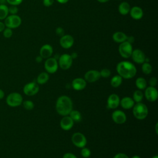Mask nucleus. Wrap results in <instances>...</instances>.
<instances>
[{
	"mask_svg": "<svg viewBox=\"0 0 158 158\" xmlns=\"http://www.w3.org/2000/svg\"><path fill=\"white\" fill-rule=\"evenodd\" d=\"M117 72L122 78L130 79L136 73V69L133 64L128 61H121L117 65Z\"/></svg>",
	"mask_w": 158,
	"mask_h": 158,
	"instance_id": "f257e3e1",
	"label": "nucleus"
},
{
	"mask_svg": "<svg viewBox=\"0 0 158 158\" xmlns=\"http://www.w3.org/2000/svg\"><path fill=\"white\" fill-rule=\"evenodd\" d=\"M57 112L62 116L69 115L73 109V103L71 99L65 95L58 98L56 104Z\"/></svg>",
	"mask_w": 158,
	"mask_h": 158,
	"instance_id": "f03ea898",
	"label": "nucleus"
},
{
	"mask_svg": "<svg viewBox=\"0 0 158 158\" xmlns=\"http://www.w3.org/2000/svg\"><path fill=\"white\" fill-rule=\"evenodd\" d=\"M133 107V115L137 119L143 120L148 116V109L144 103L138 102Z\"/></svg>",
	"mask_w": 158,
	"mask_h": 158,
	"instance_id": "7ed1b4c3",
	"label": "nucleus"
},
{
	"mask_svg": "<svg viewBox=\"0 0 158 158\" xmlns=\"http://www.w3.org/2000/svg\"><path fill=\"white\" fill-rule=\"evenodd\" d=\"M23 98L22 95L16 92L10 93L6 98L7 104L12 107H18L22 104Z\"/></svg>",
	"mask_w": 158,
	"mask_h": 158,
	"instance_id": "20e7f679",
	"label": "nucleus"
},
{
	"mask_svg": "<svg viewBox=\"0 0 158 158\" xmlns=\"http://www.w3.org/2000/svg\"><path fill=\"white\" fill-rule=\"evenodd\" d=\"M22 23L21 18L17 15H9L4 19L5 26L13 29L19 27Z\"/></svg>",
	"mask_w": 158,
	"mask_h": 158,
	"instance_id": "39448f33",
	"label": "nucleus"
},
{
	"mask_svg": "<svg viewBox=\"0 0 158 158\" xmlns=\"http://www.w3.org/2000/svg\"><path fill=\"white\" fill-rule=\"evenodd\" d=\"M132 51L133 48L131 44L127 41L121 43L118 46V52L123 58L127 59L131 57Z\"/></svg>",
	"mask_w": 158,
	"mask_h": 158,
	"instance_id": "423d86ee",
	"label": "nucleus"
},
{
	"mask_svg": "<svg viewBox=\"0 0 158 158\" xmlns=\"http://www.w3.org/2000/svg\"><path fill=\"white\" fill-rule=\"evenodd\" d=\"M72 142L77 148H82L86 146L87 141L85 136L83 133L77 132L73 134L72 136Z\"/></svg>",
	"mask_w": 158,
	"mask_h": 158,
	"instance_id": "0eeeda50",
	"label": "nucleus"
},
{
	"mask_svg": "<svg viewBox=\"0 0 158 158\" xmlns=\"http://www.w3.org/2000/svg\"><path fill=\"white\" fill-rule=\"evenodd\" d=\"M73 62V59L71 56L68 54H64L59 57L58 65L63 70L69 69Z\"/></svg>",
	"mask_w": 158,
	"mask_h": 158,
	"instance_id": "6e6552de",
	"label": "nucleus"
},
{
	"mask_svg": "<svg viewBox=\"0 0 158 158\" xmlns=\"http://www.w3.org/2000/svg\"><path fill=\"white\" fill-rule=\"evenodd\" d=\"M58 62L55 57H49L44 63V68L48 73H54L58 69Z\"/></svg>",
	"mask_w": 158,
	"mask_h": 158,
	"instance_id": "1a4fd4ad",
	"label": "nucleus"
},
{
	"mask_svg": "<svg viewBox=\"0 0 158 158\" xmlns=\"http://www.w3.org/2000/svg\"><path fill=\"white\" fill-rule=\"evenodd\" d=\"M39 86L35 82H30L26 84L23 88V91L25 94L31 96L35 95L39 91Z\"/></svg>",
	"mask_w": 158,
	"mask_h": 158,
	"instance_id": "9d476101",
	"label": "nucleus"
},
{
	"mask_svg": "<svg viewBox=\"0 0 158 158\" xmlns=\"http://www.w3.org/2000/svg\"><path fill=\"white\" fill-rule=\"evenodd\" d=\"M144 91V96L146 99L149 102H154L157 100L158 97L157 90L155 87L149 86L146 87Z\"/></svg>",
	"mask_w": 158,
	"mask_h": 158,
	"instance_id": "9b49d317",
	"label": "nucleus"
},
{
	"mask_svg": "<svg viewBox=\"0 0 158 158\" xmlns=\"http://www.w3.org/2000/svg\"><path fill=\"white\" fill-rule=\"evenodd\" d=\"M112 118L115 123L117 124H122L126 122L127 116L123 111L116 110L112 112Z\"/></svg>",
	"mask_w": 158,
	"mask_h": 158,
	"instance_id": "f8f14e48",
	"label": "nucleus"
},
{
	"mask_svg": "<svg viewBox=\"0 0 158 158\" xmlns=\"http://www.w3.org/2000/svg\"><path fill=\"white\" fill-rule=\"evenodd\" d=\"M131 57L133 60L137 64H143L145 61L146 56L144 53L139 49H136L133 50Z\"/></svg>",
	"mask_w": 158,
	"mask_h": 158,
	"instance_id": "ddd939ff",
	"label": "nucleus"
},
{
	"mask_svg": "<svg viewBox=\"0 0 158 158\" xmlns=\"http://www.w3.org/2000/svg\"><path fill=\"white\" fill-rule=\"evenodd\" d=\"M59 43L62 48L64 49H69L73 46L74 43V39L73 36L70 35H64L61 36Z\"/></svg>",
	"mask_w": 158,
	"mask_h": 158,
	"instance_id": "4468645a",
	"label": "nucleus"
},
{
	"mask_svg": "<svg viewBox=\"0 0 158 158\" xmlns=\"http://www.w3.org/2000/svg\"><path fill=\"white\" fill-rule=\"evenodd\" d=\"M101 78L100 72L96 70H90L85 74V80L89 83L98 81Z\"/></svg>",
	"mask_w": 158,
	"mask_h": 158,
	"instance_id": "2eb2a0df",
	"label": "nucleus"
},
{
	"mask_svg": "<svg viewBox=\"0 0 158 158\" xmlns=\"http://www.w3.org/2000/svg\"><path fill=\"white\" fill-rule=\"evenodd\" d=\"M120 98L116 94H111L107 98V106L110 109L117 108L120 104Z\"/></svg>",
	"mask_w": 158,
	"mask_h": 158,
	"instance_id": "dca6fc26",
	"label": "nucleus"
},
{
	"mask_svg": "<svg viewBox=\"0 0 158 158\" xmlns=\"http://www.w3.org/2000/svg\"><path fill=\"white\" fill-rule=\"evenodd\" d=\"M74 122L73 120L70 117V116H64L60 120V125L62 129L64 130H70L73 125Z\"/></svg>",
	"mask_w": 158,
	"mask_h": 158,
	"instance_id": "f3484780",
	"label": "nucleus"
},
{
	"mask_svg": "<svg viewBox=\"0 0 158 158\" xmlns=\"http://www.w3.org/2000/svg\"><path fill=\"white\" fill-rule=\"evenodd\" d=\"M53 52L52 47L48 44L42 46L40 50V54L43 59H48L51 56Z\"/></svg>",
	"mask_w": 158,
	"mask_h": 158,
	"instance_id": "a211bd4d",
	"label": "nucleus"
},
{
	"mask_svg": "<svg viewBox=\"0 0 158 158\" xmlns=\"http://www.w3.org/2000/svg\"><path fill=\"white\" fill-rule=\"evenodd\" d=\"M86 86V81L82 78H76L72 83V88L77 91L83 89Z\"/></svg>",
	"mask_w": 158,
	"mask_h": 158,
	"instance_id": "6ab92c4d",
	"label": "nucleus"
},
{
	"mask_svg": "<svg viewBox=\"0 0 158 158\" xmlns=\"http://www.w3.org/2000/svg\"><path fill=\"white\" fill-rule=\"evenodd\" d=\"M130 14L135 20H139L143 16V11L142 9L138 6H134L132 8H130Z\"/></svg>",
	"mask_w": 158,
	"mask_h": 158,
	"instance_id": "aec40b11",
	"label": "nucleus"
},
{
	"mask_svg": "<svg viewBox=\"0 0 158 158\" xmlns=\"http://www.w3.org/2000/svg\"><path fill=\"white\" fill-rule=\"evenodd\" d=\"M120 104L122 108L125 109H129L133 107L135 105V101L133 98L130 97H124L120 101Z\"/></svg>",
	"mask_w": 158,
	"mask_h": 158,
	"instance_id": "412c9836",
	"label": "nucleus"
},
{
	"mask_svg": "<svg viewBox=\"0 0 158 158\" xmlns=\"http://www.w3.org/2000/svg\"><path fill=\"white\" fill-rule=\"evenodd\" d=\"M127 36L125 33L122 31H117L112 35L113 40L118 43H121L127 40Z\"/></svg>",
	"mask_w": 158,
	"mask_h": 158,
	"instance_id": "4be33fe9",
	"label": "nucleus"
},
{
	"mask_svg": "<svg viewBox=\"0 0 158 158\" xmlns=\"http://www.w3.org/2000/svg\"><path fill=\"white\" fill-rule=\"evenodd\" d=\"M118 9L120 14L125 15L129 13L130 10V6L127 2H122L118 6Z\"/></svg>",
	"mask_w": 158,
	"mask_h": 158,
	"instance_id": "5701e85b",
	"label": "nucleus"
},
{
	"mask_svg": "<svg viewBox=\"0 0 158 158\" xmlns=\"http://www.w3.org/2000/svg\"><path fill=\"white\" fill-rule=\"evenodd\" d=\"M136 86L139 89H144L147 87V81L143 77H138L135 81Z\"/></svg>",
	"mask_w": 158,
	"mask_h": 158,
	"instance_id": "b1692460",
	"label": "nucleus"
},
{
	"mask_svg": "<svg viewBox=\"0 0 158 158\" xmlns=\"http://www.w3.org/2000/svg\"><path fill=\"white\" fill-rule=\"evenodd\" d=\"M49 78V75H48V73L41 72L37 77V79H36L37 83L38 84H40V85L44 84L48 81Z\"/></svg>",
	"mask_w": 158,
	"mask_h": 158,
	"instance_id": "393cba45",
	"label": "nucleus"
},
{
	"mask_svg": "<svg viewBox=\"0 0 158 158\" xmlns=\"http://www.w3.org/2000/svg\"><path fill=\"white\" fill-rule=\"evenodd\" d=\"M122 78L120 75H115L110 80V85L114 88L118 87L122 83Z\"/></svg>",
	"mask_w": 158,
	"mask_h": 158,
	"instance_id": "a878e982",
	"label": "nucleus"
},
{
	"mask_svg": "<svg viewBox=\"0 0 158 158\" xmlns=\"http://www.w3.org/2000/svg\"><path fill=\"white\" fill-rule=\"evenodd\" d=\"M70 117L73 120V122H78L81 120V115L80 112L77 110H72L69 114Z\"/></svg>",
	"mask_w": 158,
	"mask_h": 158,
	"instance_id": "bb28decb",
	"label": "nucleus"
},
{
	"mask_svg": "<svg viewBox=\"0 0 158 158\" xmlns=\"http://www.w3.org/2000/svg\"><path fill=\"white\" fill-rule=\"evenodd\" d=\"M8 14V7L5 4H0V20H4Z\"/></svg>",
	"mask_w": 158,
	"mask_h": 158,
	"instance_id": "cd10ccee",
	"label": "nucleus"
},
{
	"mask_svg": "<svg viewBox=\"0 0 158 158\" xmlns=\"http://www.w3.org/2000/svg\"><path fill=\"white\" fill-rule=\"evenodd\" d=\"M143 93L139 90V89H138V90H136L134 93H133V99L135 102H136V103L138 102H141V101L143 100Z\"/></svg>",
	"mask_w": 158,
	"mask_h": 158,
	"instance_id": "c85d7f7f",
	"label": "nucleus"
},
{
	"mask_svg": "<svg viewBox=\"0 0 158 158\" xmlns=\"http://www.w3.org/2000/svg\"><path fill=\"white\" fill-rule=\"evenodd\" d=\"M141 70H142V72L144 74L148 75L152 72V67L149 62H144V63H143V65L141 67Z\"/></svg>",
	"mask_w": 158,
	"mask_h": 158,
	"instance_id": "c756f323",
	"label": "nucleus"
},
{
	"mask_svg": "<svg viewBox=\"0 0 158 158\" xmlns=\"http://www.w3.org/2000/svg\"><path fill=\"white\" fill-rule=\"evenodd\" d=\"M23 107L26 109V110H32L34 107V103L30 101V100H26L25 101L22 102Z\"/></svg>",
	"mask_w": 158,
	"mask_h": 158,
	"instance_id": "7c9ffc66",
	"label": "nucleus"
},
{
	"mask_svg": "<svg viewBox=\"0 0 158 158\" xmlns=\"http://www.w3.org/2000/svg\"><path fill=\"white\" fill-rule=\"evenodd\" d=\"M81 155L84 158H88L91 156V151L87 148H82L81 150Z\"/></svg>",
	"mask_w": 158,
	"mask_h": 158,
	"instance_id": "2f4dec72",
	"label": "nucleus"
},
{
	"mask_svg": "<svg viewBox=\"0 0 158 158\" xmlns=\"http://www.w3.org/2000/svg\"><path fill=\"white\" fill-rule=\"evenodd\" d=\"M3 36L6 38H10L12 36V34H13V32H12V30L11 28H5L4 30H3Z\"/></svg>",
	"mask_w": 158,
	"mask_h": 158,
	"instance_id": "473e14b6",
	"label": "nucleus"
},
{
	"mask_svg": "<svg viewBox=\"0 0 158 158\" xmlns=\"http://www.w3.org/2000/svg\"><path fill=\"white\" fill-rule=\"evenodd\" d=\"M99 72H100L101 77L107 78L110 75V71L107 69H103Z\"/></svg>",
	"mask_w": 158,
	"mask_h": 158,
	"instance_id": "72a5a7b5",
	"label": "nucleus"
},
{
	"mask_svg": "<svg viewBox=\"0 0 158 158\" xmlns=\"http://www.w3.org/2000/svg\"><path fill=\"white\" fill-rule=\"evenodd\" d=\"M9 13L11 15H15L18 12V7L17 6H11L8 7Z\"/></svg>",
	"mask_w": 158,
	"mask_h": 158,
	"instance_id": "f704fd0d",
	"label": "nucleus"
},
{
	"mask_svg": "<svg viewBox=\"0 0 158 158\" xmlns=\"http://www.w3.org/2000/svg\"><path fill=\"white\" fill-rule=\"evenodd\" d=\"M23 0H6V2L11 6H17L22 3Z\"/></svg>",
	"mask_w": 158,
	"mask_h": 158,
	"instance_id": "c9c22d12",
	"label": "nucleus"
},
{
	"mask_svg": "<svg viewBox=\"0 0 158 158\" xmlns=\"http://www.w3.org/2000/svg\"><path fill=\"white\" fill-rule=\"evenodd\" d=\"M56 33L59 36H62L64 35V30L62 27H57L56 30Z\"/></svg>",
	"mask_w": 158,
	"mask_h": 158,
	"instance_id": "e433bc0d",
	"label": "nucleus"
},
{
	"mask_svg": "<svg viewBox=\"0 0 158 158\" xmlns=\"http://www.w3.org/2000/svg\"><path fill=\"white\" fill-rule=\"evenodd\" d=\"M157 78L156 77H151L149 81V83L150 86L154 87L157 85Z\"/></svg>",
	"mask_w": 158,
	"mask_h": 158,
	"instance_id": "4c0bfd02",
	"label": "nucleus"
},
{
	"mask_svg": "<svg viewBox=\"0 0 158 158\" xmlns=\"http://www.w3.org/2000/svg\"><path fill=\"white\" fill-rule=\"evenodd\" d=\"M54 2V0H43V5L46 7L51 6V5H52Z\"/></svg>",
	"mask_w": 158,
	"mask_h": 158,
	"instance_id": "58836bf2",
	"label": "nucleus"
},
{
	"mask_svg": "<svg viewBox=\"0 0 158 158\" xmlns=\"http://www.w3.org/2000/svg\"><path fill=\"white\" fill-rule=\"evenodd\" d=\"M62 158H77V157L75 154H73L72 153L67 152L64 154Z\"/></svg>",
	"mask_w": 158,
	"mask_h": 158,
	"instance_id": "ea45409f",
	"label": "nucleus"
},
{
	"mask_svg": "<svg viewBox=\"0 0 158 158\" xmlns=\"http://www.w3.org/2000/svg\"><path fill=\"white\" fill-rule=\"evenodd\" d=\"M113 158H129L127 155L123 153H118L114 156Z\"/></svg>",
	"mask_w": 158,
	"mask_h": 158,
	"instance_id": "a19ab883",
	"label": "nucleus"
},
{
	"mask_svg": "<svg viewBox=\"0 0 158 158\" xmlns=\"http://www.w3.org/2000/svg\"><path fill=\"white\" fill-rule=\"evenodd\" d=\"M5 24L2 22L0 21V32L3 31V30L5 29Z\"/></svg>",
	"mask_w": 158,
	"mask_h": 158,
	"instance_id": "79ce46f5",
	"label": "nucleus"
},
{
	"mask_svg": "<svg viewBox=\"0 0 158 158\" xmlns=\"http://www.w3.org/2000/svg\"><path fill=\"white\" fill-rule=\"evenodd\" d=\"M126 41L131 44L133 42H134V38L133 36H127Z\"/></svg>",
	"mask_w": 158,
	"mask_h": 158,
	"instance_id": "37998d69",
	"label": "nucleus"
},
{
	"mask_svg": "<svg viewBox=\"0 0 158 158\" xmlns=\"http://www.w3.org/2000/svg\"><path fill=\"white\" fill-rule=\"evenodd\" d=\"M43 59V58L40 55V56H38L36 57L35 60H36V62L40 63V62H42Z\"/></svg>",
	"mask_w": 158,
	"mask_h": 158,
	"instance_id": "c03bdc74",
	"label": "nucleus"
},
{
	"mask_svg": "<svg viewBox=\"0 0 158 158\" xmlns=\"http://www.w3.org/2000/svg\"><path fill=\"white\" fill-rule=\"evenodd\" d=\"M4 95H5V94H4V91L2 90L1 89H0V99H2L4 97Z\"/></svg>",
	"mask_w": 158,
	"mask_h": 158,
	"instance_id": "a18cd8bd",
	"label": "nucleus"
},
{
	"mask_svg": "<svg viewBox=\"0 0 158 158\" xmlns=\"http://www.w3.org/2000/svg\"><path fill=\"white\" fill-rule=\"evenodd\" d=\"M70 56H71V57H72V58L73 59H76V58L77 57L78 54H77V52H73Z\"/></svg>",
	"mask_w": 158,
	"mask_h": 158,
	"instance_id": "49530a36",
	"label": "nucleus"
},
{
	"mask_svg": "<svg viewBox=\"0 0 158 158\" xmlns=\"http://www.w3.org/2000/svg\"><path fill=\"white\" fill-rule=\"evenodd\" d=\"M59 3H61V4H64V3H66L69 1V0H56Z\"/></svg>",
	"mask_w": 158,
	"mask_h": 158,
	"instance_id": "de8ad7c7",
	"label": "nucleus"
},
{
	"mask_svg": "<svg viewBox=\"0 0 158 158\" xmlns=\"http://www.w3.org/2000/svg\"><path fill=\"white\" fill-rule=\"evenodd\" d=\"M98 2H101V3H104V2H106L107 1H109V0H97Z\"/></svg>",
	"mask_w": 158,
	"mask_h": 158,
	"instance_id": "09e8293b",
	"label": "nucleus"
},
{
	"mask_svg": "<svg viewBox=\"0 0 158 158\" xmlns=\"http://www.w3.org/2000/svg\"><path fill=\"white\" fill-rule=\"evenodd\" d=\"M156 133L157 134L158 133V130H157V127H158V123H156Z\"/></svg>",
	"mask_w": 158,
	"mask_h": 158,
	"instance_id": "8fccbe9b",
	"label": "nucleus"
},
{
	"mask_svg": "<svg viewBox=\"0 0 158 158\" xmlns=\"http://www.w3.org/2000/svg\"><path fill=\"white\" fill-rule=\"evenodd\" d=\"M6 2V0H0V4H4V2Z\"/></svg>",
	"mask_w": 158,
	"mask_h": 158,
	"instance_id": "3c124183",
	"label": "nucleus"
},
{
	"mask_svg": "<svg viewBox=\"0 0 158 158\" xmlns=\"http://www.w3.org/2000/svg\"><path fill=\"white\" fill-rule=\"evenodd\" d=\"M131 158H141L139 156H137V155H135V156H133Z\"/></svg>",
	"mask_w": 158,
	"mask_h": 158,
	"instance_id": "603ef678",
	"label": "nucleus"
},
{
	"mask_svg": "<svg viewBox=\"0 0 158 158\" xmlns=\"http://www.w3.org/2000/svg\"><path fill=\"white\" fill-rule=\"evenodd\" d=\"M152 158H158V156H157V155H156V156H154V157H152Z\"/></svg>",
	"mask_w": 158,
	"mask_h": 158,
	"instance_id": "864d4df0",
	"label": "nucleus"
},
{
	"mask_svg": "<svg viewBox=\"0 0 158 158\" xmlns=\"http://www.w3.org/2000/svg\"><path fill=\"white\" fill-rule=\"evenodd\" d=\"M116 1H122V0H116Z\"/></svg>",
	"mask_w": 158,
	"mask_h": 158,
	"instance_id": "5fc2aeb1",
	"label": "nucleus"
}]
</instances>
